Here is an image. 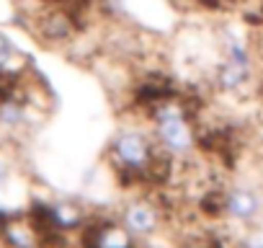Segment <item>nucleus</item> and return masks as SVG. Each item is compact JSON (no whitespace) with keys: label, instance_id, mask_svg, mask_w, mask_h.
I'll return each instance as SVG.
<instances>
[{"label":"nucleus","instance_id":"f257e3e1","mask_svg":"<svg viewBox=\"0 0 263 248\" xmlns=\"http://www.w3.org/2000/svg\"><path fill=\"white\" fill-rule=\"evenodd\" d=\"M153 116H155V132H158V140L160 145L168 150V153H176V155H183L194 148V130H191V121H189V114L181 103L176 101H163L153 109Z\"/></svg>","mask_w":263,"mask_h":248},{"label":"nucleus","instance_id":"f03ea898","mask_svg":"<svg viewBox=\"0 0 263 248\" xmlns=\"http://www.w3.org/2000/svg\"><path fill=\"white\" fill-rule=\"evenodd\" d=\"M111 153H114V161L121 171L126 173H140L145 176L147 166L153 163V145L150 140L142 135V132H121L114 145H111Z\"/></svg>","mask_w":263,"mask_h":248},{"label":"nucleus","instance_id":"7ed1b4c3","mask_svg":"<svg viewBox=\"0 0 263 248\" xmlns=\"http://www.w3.org/2000/svg\"><path fill=\"white\" fill-rule=\"evenodd\" d=\"M83 245L85 248H135V238H132L126 225L98 222V225L85 227Z\"/></svg>","mask_w":263,"mask_h":248},{"label":"nucleus","instance_id":"20e7f679","mask_svg":"<svg viewBox=\"0 0 263 248\" xmlns=\"http://www.w3.org/2000/svg\"><path fill=\"white\" fill-rule=\"evenodd\" d=\"M0 227H3L0 235H3V240L11 248H42V243H44L34 220L29 222V220H21V217H11V220L3 217V225Z\"/></svg>","mask_w":263,"mask_h":248},{"label":"nucleus","instance_id":"39448f33","mask_svg":"<svg viewBox=\"0 0 263 248\" xmlns=\"http://www.w3.org/2000/svg\"><path fill=\"white\" fill-rule=\"evenodd\" d=\"M258 212H260V199L253 189L235 186V189L224 191V215H230L240 222H250L253 217H258Z\"/></svg>","mask_w":263,"mask_h":248},{"label":"nucleus","instance_id":"423d86ee","mask_svg":"<svg viewBox=\"0 0 263 248\" xmlns=\"http://www.w3.org/2000/svg\"><path fill=\"white\" fill-rule=\"evenodd\" d=\"M124 225L132 235H150L160 225V215L150 202H132L124 209Z\"/></svg>","mask_w":263,"mask_h":248},{"label":"nucleus","instance_id":"0eeeda50","mask_svg":"<svg viewBox=\"0 0 263 248\" xmlns=\"http://www.w3.org/2000/svg\"><path fill=\"white\" fill-rule=\"evenodd\" d=\"M250 78V60H237L230 57L217 67V88L219 91H237L248 83Z\"/></svg>","mask_w":263,"mask_h":248},{"label":"nucleus","instance_id":"6e6552de","mask_svg":"<svg viewBox=\"0 0 263 248\" xmlns=\"http://www.w3.org/2000/svg\"><path fill=\"white\" fill-rule=\"evenodd\" d=\"M52 220L60 230H72V227H80L83 225V212L80 207L65 202V204H54L52 207Z\"/></svg>","mask_w":263,"mask_h":248},{"label":"nucleus","instance_id":"1a4fd4ad","mask_svg":"<svg viewBox=\"0 0 263 248\" xmlns=\"http://www.w3.org/2000/svg\"><path fill=\"white\" fill-rule=\"evenodd\" d=\"M24 119H26L24 103L13 101L11 96L0 101V124H6V127H21Z\"/></svg>","mask_w":263,"mask_h":248},{"label":"nucleus","instance_id":"9d476101","mask_svg":"<svg viewBox=\"0 0 263 248\" xmlns=\"http://www.w3.org/2000/svg\"><path fill=\"white\" fill-rule=\"evenodd\" d=\"M42 29H44V34H47L49 39H65V37L70 34V21H67V16L54 13V16L47 19V24H44Z\"/></svg>","mask_w":263,"mask_h":248},{"label":"nucleus","instance_id":"9b49d317","mask_svg":"<svg viewBox=\"0 0 263 248\" xmlns=\"http://www.w3.org/2000/svg\"><path fill=\"white\" fill-rule=\"evenodd\" d=\"M201 209L206 215H222L224 212V194L222 191H212L201 199Z\"/></svg>","mask_w":263,"mask_h":248},{"label":"nucleus","instance_id":"f8f14e48","mask_svg":"<svg viewBox=\"0 0 263 248\" xmlns=\"http://www.w3.org/2000/svg\"><path fill=\"white\" fill-rule=\"evenodd\" d=\"M245 248H263V233H253L245 240Z\"/></svg>","mask_w":263,"mask_h":248},{"label":"nucleus","instance_id":"ddd939ff","mask_svg":"<svg viewBox=\"0 0 263 248\" xmlns=\"http://www.w3.org/2000/svg\"><path fill=\"white\" fill-rule=\"evenodd\" d=\"M260 24H263V6H260Z\"/></svg>","mask_w":263,"mask_h":248}]
</instances>
